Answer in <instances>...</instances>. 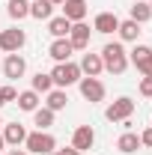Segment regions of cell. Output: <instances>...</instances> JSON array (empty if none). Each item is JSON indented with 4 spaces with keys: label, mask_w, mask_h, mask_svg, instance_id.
<instances>
[{
    "label": "cell",
    "mask_w": 152,
    "mask_h": 155,
    "mask_svg": "<svg viewBox=\"0 0 152 155\" xmlns=\"http://www.w3.org/2000/svg\"><path fill=\"white\" fill-rule=\"evenodd\" d=\"M78 90H81V96L87 98L90 104H95V101H104V84L98 81V78H81L78 81Z\"/></svg>",
    "instance_id": "cell-6"
},
{
    "label": "cell",
    "mask_w": 152,
    "mask_h": 155,
    "mask_svg": "<svg viewBox=\"0 0 152 155\" xmlns=\"http://www.w3.org/2000/svg\"><path fill=\"white\" fill-rule=\"evenodd\" d=\"M90 36H93V30H90V24H84V21L72 24V30H69V42H72L75 51H87V48H90Z\"/></svg>",
    "instance_id": "cell-7"
},
{
    "label": "cell",
    "mask_w": 152,
    "mask_h": 155,
    "mask_svg": "<svg viewBox=\"0 0 152 155\" xmlns=\"http://www.w3.org/2000/svg\"><path fill=\"white\" fill-rule=\"evenodd\" d=\"M140 96L152 98V78H143V81H140Z\"/></svg>",
    "instance_id": "cell-27"
},
{
    "label": "cell",
    "mask_w": 152,
    "mask_h": 155,
    "mask_svg": "<svg viewBox=\"0 0 152 155\" xmlns=\"http://www.w3.org/2000/svg\"><path fill=\"white\" fill-rule=\"evenodd\" d=\"M93 143H95L93 125H78L75 134H72V146H75L78 152H87V149H93Z\"/></svg>",
    "instance_id": "cell-8"
},
{
    "label": "cell",
    "mask_w": 152,
    "mask_h": 155,
    "mask_svg": "<svg viewBox=\"0 0 152 155\" xmlns=\"http://www.w3.org/2000/svg\"><path fill=\"white\" fill-rule=\"evenodd\" d=\"M33 90H36V93H51V90H54L51 75H48V72H36V75H33Z\"/></svg>",
    "instance_id": "cell-25"
},
{
    "label": "cell",
    "mask_w": 152,
    "mask_h": 155,
    "mask_svg": "<svg viewBox=\"0 0 152 155\" xmlns=\"http://www.w3.org/2000/svg\"><path fill=\"white\" fill-rule=\"evenodd\" d=\"M66 104H69V96H66V90H57V87H54V90L48 93V101H45V107L57 114V110H63Z\"/></svg>",
    "instance_id": "cell-20"
},
{
    "label": "cell",
    "mask_w": 152,
    "mask_h": 155,
    "mask_svg": "<svg viewBox=\"0 0 152 155\" xmlns=\"http://www.w3.org/2000/svg\"><path fill=\"white\" fill-rule=\"evenodd\" d=\"M24 72H27V60L21 57V54H9V57L3 60V75L9 78V81L24 78Z\"/></svg>",
    "instance_id": "cell-9"
},
{
    "label": "cell",
    "mask_w": 152,
    "mask_h": 155,
    "mask_svg": "<svg viewBox=\"0 0 152 155\" xmlns=\"http://www.w3.org/2000/svg\"><path fill=\"white\" fill-rule=\"evenodd\" d=\"M63 18H69L72 24L87 18V0H63Z\"/></svg>",
    "instance_id": "cell-11"
},
{
    "label": "cell",
    "mask_w": 152,
    "mask_h": 155,
    "mask_svg": "<svg viewBox=\"0 0 152 155\" xmlns=\"http://www.w3.org/2000/svg\"><path fill=\"white\" fill-rule=\"evenodd\" d=\"M101 63H104V72L122 75L128 69V51L122 48V42H107L101 48Z\"/></svg>",
    "instance_id": "cell-1"
},
{
    "label": "cell",
    "mask_w": 152,
    "mask_h": 155,
    "mask_svg": "<svg viewBox=\"0 0 152 155\" xmlns=\"http://www.w3.org/2000/svg\"><path fill=\"white\" fill-rule=\"evenodd\" d=\"M48 75H51V81H54V87H57V90H66V87H72V84H78V81L84 78V75H81V66L72 63V60L57 63Z\"/></svg>",
    "instance_id": "cell-2"
},
{
    "label": "cell",
    "mask_w": 152,
    "mask_h": 155,
    "mask_svg": "<svg viewBox=\"0 0 152 155\" xmlns=\"http://www.w3.org/2000/svg\"><path fill=\"white\" fill-rule=\"evenodd\" d=\"M24 149L33 152V155H48V152L57 149V140H54V134H48V131H27Z\"/></svg>",
    "instance_id": "cell-3"
},
{
    "label": "cell",
    "mask_w": 152,
    "mask_h": 155,
    "mask_svg": "<svg viewBox=\"0 0 152 155\" xmlns=\"http://www.w3.org/2000/svg\"><path fill=\"white\" fill-rule=\"evenodd\" d=\"M6 12H9L12 21L27 18V15H30V0H9V3H6Z\"/></svg>",
    "instance_id": "cell-19"
},
{
    "label": "cell",
    "mask_w": 152,
    "mask_h": 155,
    "mask_svg": "<svg viewBox=\"0 0 152 155\" xmlns=\"http://www.w3.org/2000/svg\"><path fill=\"white\" fill-rule=\"evenodd\" d=\"M128 63L143 75V69L152 63V48H149V45H134V51L128 54Z\"/></svg>",
    "instance_id": "cell-14"
},
{
    "label": "cell",
    "mask_w": 152,
    "mask_h": 155,
    "mask_svg": "<svg viewBox=\"0 0 152 155\" xmlns=\"http://www.w3.org/2000/svg\"><path fill=\"white\" fill-rule=\"evenodd\" d=\"M15 101H18L21 110L33 114V110L39 107V93H36V90H24V93H18V98H15Z\"/></svg>",
    "instance_id": "cell-22"
},
{
    "label": "cell",
    "mask_w": 152,
    "mask_h": 155,
    "mask_svg": "<svg viewBox=\"0 0 152 155\" xmlns=\"http://www.w3.org/2000/svg\"><path fill=\"white\" fill-rule=\"evenodd\" d=\"M48 155H60V152H57V149H54V152H48Z\"/></svg>",
    "instance_id": "cell-35"
},
{
    "label": "cell",
    "mask_w": 152,
    "mask_h": 155,
    "mask_svg": "<svg viewBox=\"0 0 152 155\" xmlns=\"http://www.w3.org/2000/svg\"><path fill=\"white\" fill-rule=\"evenodd\" d=\"M116 149H119V152H137V149H140V134H134V131H125V134L119 137V140H116Z\"/></svg>",
    "instance_id": "cell-21"
},
{
    "label": "cell",
    "mask_w": 152,
    "mask_h": 155,
    "mask_svg": "<svg viewBox=\"0 0 152 155\" xmlns=\"http://www.w3.org/2000/svg\"><path fill=\"white\" fill-rule=\"evenodd\" d=\"M27 42V33L21 27H9V30H0V51L6 54H18Z\"/></svg>",
    "instance_id": "cell-4"
},
{
    "label": "cell",
    "mask_w": 152,
    "mask_h": 155,
    "mask_svg": "<svg viewBox=\"0 0 152 155\" xmlns=\"http://www.w3.org/2000/svg\"><path fill=\"white\" fill-rule=\"evenodd\" d=\"M0 96H3V101H15L18 98V90L15 87H0Z\"/></svg>",
    "instance_id": "cell-26"
},
{
    "label": "cell",
    "mask_w": 152,
    "mask_h": 155,
    "mask_svg": "<svg viewBox=\"0 0 152 155\" xmlns=\"http://www.w3.org/2000/svg\"><path fill=\"white\" fill-rule=\"evenodd\" d=\"M6 155H27V149H18V146H15V149H9Z\"/></svg>",
    "instance_id": "cell-30"
},
{
    "label": "cell",
    "mask_w": 152,
    "mask_h": 155,
    "mask_svg": "<svg viewBox=\"0 0 152 155\" xmlns=\"http://www.w3.org/2000/svg\"><path fill=\"white\" fill-rule=\"evenodd\" d=\"M0 125H3V119H0Z\"/></svg>",
    "instance_id": "cell-36"
},
{
    "label": "cell",
    "mask_w": 152,
    "mask_h": 155,
    "mask_svg": "<svg viewBox=\"0 0 152 155\" xmlns=\"http://www.w3.org/2000/svg\"><path fill=\"white\" fill-rule=\"evenodd\" d=\"M30 18H36V21L54 18V3L51 0H30Z\"/></svg>",
    "instance_id": "cell-16"
},
{
    "label": "cell",
    "mask_w": 152,
    "mask_h": 155,
    "mask_svg": "<svg viewBox=\"0 0 152 155\" xmlns=\"http://www.w3.org/2000/svg\"><path fill=\"white\" fill-rule=\"evenodd\" d=\"M33 125H39V131H48V128L54 125V110L36 107V110H33Z\"/></svg>",
    "instance_id": "cell-23"
},
{
    "label": "cell",
    "mask_w": 152,
    "mask_h": 155,
    "mask_svg": "<svg viewBox=\"0 0 152 155\" xmlns=\"http://www.w3.org/2000/svg\"><path fill=\"white\" fill-rule=\"evenodd\" d=\"M69 30H72V21L63 18V15H57V18H48V33L54 39H66L69 36Z\"/></svg>",
    "instance_id": "cell-17"
},
{
    "label": "cell",
    "mask_w": 152,
    "mask_h": 155,
    "mask_svg": "<svg viewBox=\"0 0 152 155\" xmlns=\"http://www.w3.org/2000/svg\"><path fill=\"white\" fill-rule=\"evenodd\" d=\"M78 66H81V75H87V78H98L101 72H104L101 54H90V51L81 57V63H78Z\"/></svg>",
    "instance_id": "cell-10"
},
{
    "label": "cell",
    "mask_w": 152,
    "mask_h": 155,
    "mask_svg": "<svg viewBox=\"0 0 152 155\" xmlns=\"http://www.w3.org/2000/svg\"><path fill=\"white\" fill-rule=\"evenodd\" d=\"M3 140H6L9 146H21V143L27 140V128H24L21 122H9V125H3Z\"/></svg>",
    "instance_id": "cell-15"
},
{
    "label": "cell",
    "mask_w": 152,
    "mask_h": 155,
    "mask_svg": "<svg viewBox=\"0 0 152 155\" xmlns=\"http://www.w3.org/2000/svg\"><path fill=\"white\" fill-rule=\"evenodd\" d=\"M131 114H134V101H131L128 96H122V98H116L114 104H107L104 119H107V122H125Z\"/></svg>",
    "instance_id": "cell-5"
},
{
    "label": "cell",
    "mask_w": 152,
    "mask_h": 155,
    "mask_svg": "<svg viewBox=\"0 0 152 155\" xmlns=\"http://www.w3.org/2000/svg\"><path fill=\"white\" fill-rule=\"evenodd\" d=\"M60 155H81V152H78L75 146H69V149H60Z\"/></svg>",
    "instance_id": "cell-29"
},
{
    "label": "cell",
    "mask_w": 152,
    "mask_h": 155,
    "mask_svg": "<svg viewBox=\"0 0 152 155\" xmlns=\"http://www.w3.org/2000/svg\"><path fill=\"white\" fill-rule=\"evenodd\" d=\"M128 18L137 21V24H146V21L152 18V6H149V3H140V0H137V3L131 6V15H128Z\"/></svg>",
    "instance_id": "cell-24"
},
{
    "label": "cell",
    "mask_w": 152,
    "mask_h": 155,
    "mask_svg": "<svg viewBox=\"0 0 152 155\" xmlns=\"http://www.w3.org/2000/svg\"><path fill=\"white\" fill-rule=\"evenodd\" d=\"M143 78H152V63L146 66V69H143Z\"/></svg>",
    "instance_id": "cell-31"
},
{
    "label": "cell",
    "mask_w": 152,
    "mask_h": 155,
    "mask_svg": "<svg viewBox=\"0 0 152 155\" xmlns=\"http://www.w3.org/2000/svg\"><path fill=\"white\" fill-rule=\"evenodd\" d=\"M3 146H6V140H3V134H0V149H3Z\"/></svg>",
    "instance_id": "cell-32"
},
{
    "label": "cell",
    "mask_w": 152,
    "mask_h": 155,
    "mask_svg": "<svg viewBox=\"0 0 152 155\" xmlns=\"http://www.w3.org/2000/svg\"><path fill=\"white\" fill-rule=\"evenodd\" d=\"M149 6H152V0H149Z\"/></svg>",
    "instance_id": "cell-37"
},
{
    "label": "cell",
    "mask_w": 152,
    "mask_h": 155,
    "mask_svg": "<svg viewBox=\"0 0 152 155\" xmlns=\"http://www.w3.org/2000/svg\"><path fill=\"white\" fill-rule=\"evenodd\" d=\"M72 54H75V48H72L69 36H66V39H54V42H51V48H48V57L57 60V63H66Z\"/></svg>",
    "instance_id": "cell-12"
},
{
    "label": "cell",
    "mask_w": 152,
    "mask_h": 155,
    "mask_svg": "<svg viewBox=\"0 0 152 155\" xmlns=\"http://www.w3.org/2000/svg\"><path fill=\"white\" fill-rule=\"evenodd\" d=\"M51 3H54V6H63V0H51Z\"/></svg>",
    "instance_id": "cell-33"
},
{
    "label": "cell",
    "mask_w": 152,
    "mask_h": 155,
    "mask_svg": "<svg viewBox=\"0 0 152 155\" xmlns=\"http://www.w3.org/2000/svg\"><path fill=\"white\" fill-rule=\"evenodd\" d=\"M3 104H6V101H3V96H0V107H3Z\"/></svg>",
    "instance_id": "cell-34"
},
{
    "label": "cell",
    "mask_w": 152,
    "mask_h": 155,
    "mask_svg": "<svg viewBox=\"0 0 152 155\" xmlns=\"http://www.w3.org/2000/svg\"><path fill=\"white\" fill-rule=\"evenodd\" d=\"M116 27H119V18H116L114 12H98L95 21H93V30L95 33H104V36L116 33Z\"/></svg>",
    "instance_id": "cell-13"
},
{
    "label": "cell",
    "mask_w": 152,
    "mask_h": 155,
    "mask_svg": "<svg viewBox=\"0 0 152 155\" xmlns=\"http://www.w3.org/2000/svg\"><path fill=\"white\" fill-rule=\"evenodd\" d=\"M116 33H119V39L122 42H137V36H140V24L131 18L119 21V27H116Z\"/></svg>",
    "instance_id": "cell-18"
},
{
    "label": "cell",
    "mask_w": 152,
    "mask_h": 155,
    "mask_svg": "<svg viewBox=\"0 0 152 155\" xmlns=\"http://www.w3.org/2000/svg\"><path fill=\"white\" fill-rule=\"evenodd\" d=\"M140 146H152V125L143 131V134H140Z\"/></svg>",
    "instance_id": "cell-28"
}]
</instances>
